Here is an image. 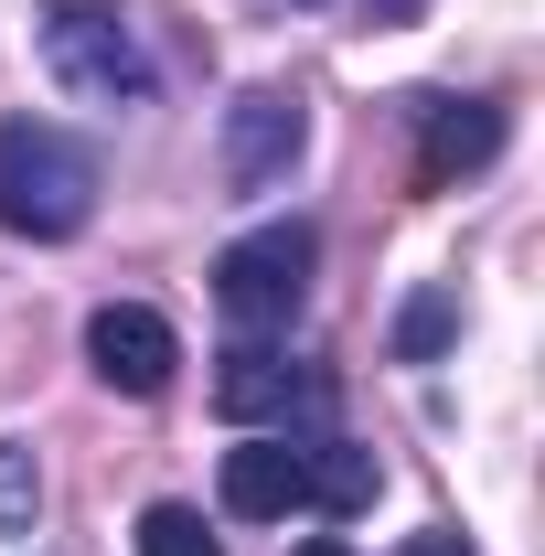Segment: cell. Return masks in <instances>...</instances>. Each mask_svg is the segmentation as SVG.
I'll list each match as a JSON object with an SVG mask.
<instances>
[{
    "label": "cell",
    "instance_id": "6da1fadb",
    "mask_svg": "<svg viewBox=\"0 0 545 556\" xmlns=\"http://www.w3.org/2000/svg\"><path fill=\"white\" fill-rule=\"evenodd\" d=\"M97 193H107L97 139H75L65 118H0V236L75 247L97 225Z\"/></svg>",
    "mask_w": 545,
    "mask_h": 556
},
{
    "label": "cell",
    "instance_id": "7a4b0ae2",
    "mask_svg": "<svg viewBox=\"0 0 545 556\" xmlns=\"http://www.w3.org/2000/svg\"><path fill=\"white\" fill-rule=\"evenodd\" d=\"M33 43H43V75L75 108H139L150 97V54H139V22L118 0H43Z\"/></svg>",
    "mask_w": 545,
    "mask_h": 556
},
{
    "label": "cell",
    "instance_id": "3957f363",
    "mask_svg": "<svg viewBox=\"0 0 545 556\" xmlns=\"http://www.w3.org/2000/svg\"><path fill=\"white\" fill-rule=\"evenodd\" d=\"M310 268H321V236H310L300 214H278V225L236 236V247L214 257V311H225L236 332H289V311L310 300Z\"/></svg>",
    "mask_w": 545,
    "mask_h": 556
},
{
    "label": "cell",
    "instance_id": "277c9868",
    "mask_svg": "<svg viewBox=\"0 0 545 556\" xmlns=\"http://www.w3.org/2000/svg\"><path fill=\"white\" fill-rule=\"evenodd\" d=\"M310 150V108L300 86H236L225 129H214V161H225V193H278Z\"/></svg>",
    "mask_w": 545,
    "mask_h": 556
},
{
    "label": "cell",
    "instance_id": "5b68a950",
    "mask_svg": "<svg viewBox=\"0 0 545 556\" xmlns=\"http://www.w3.org/2000/svg\"><path fill=\"white\" fill-rule=\"evenodd\" d=\"M321 407H332V386L300 353L257 343V332L214 364V417H236V428H289V417H321Z\"/></svg>",
    "mask_w": 545,
    "mask_h": 556
},
{
    "label": "cell",
    "instance_id": "8992f818",
    "mask_svg": "<svg viewBox=\"0 0 545 556\" xmlns=\"http://www.w3.org/2000/svg\"><path fill=\"white\" fill-rule=\"evenodd\" d=\"M407 129H417V193H449L503 161V108L492 97H407Z\"/></svg>",
    "mask_w": 545,
    "mask_h": 556
},
{
    "label": "cell",
    "instance_id": "52a82bcc",
    "mask_svg": "<svg viewBox=\"0 0 545 556\" xmlns=\"http://www.w3.org/2000/svg\"><path fill=\"white\" fill-rule=\"evenodd\" d=\"M86 364H97V386H118V396H172L182 332H172L150 300H107V311L86 321Z\"/></svg>",
    "mask_w": 545,
    "mask_h": 556
},
{
    "label": "cell",
    "instance_id": "ba28073f",
    "mask_svg": "<svg viewBox=\"0 0 545 556\" xmlns=\"http://www.w3.org/2000/svg\"><path fill=\"white\" fill-rule=\"evenodd\" d=\"M300 503H310V482H300V439H289V428H278V439L257 428V439L225 450V514H236V525H289Z\"/></svg>",
    "mask_w": 545,
    "mask_h": 556
},
{
    "label": "cell",
    "instance_id": "9c48e42d",
    "mask_svg": "<svg viewBox=\"0 0 545 556\" xmlns=\"http://www.w3.org/2000/svg\"><path fill=\"white\" fill-rule=\"evenodd\" d=\"M300 482H310V514L353 525V514L375 503V482H385V471H375V450H353V439H332V428H321V439H300Z\"/></svg>",
    "mask_w": 545,
    "mask_h": 556
},
{
    "label": "cell",
    "instance_id": "30bf717a",
    "mask_svg": "<svg viewBox=\"0 0 545 556\" xmlns=\"http://www.w3.org/2000/svg\"><path fill=\"white\" fill-rule=\"evenodd\" d=\"M460 343V289H407V311H396V364H439V353Z\"/></svg>",
    "mask_w": 545,
    "mask_h": 556
},
{
    "label": "cell",
    "instance_id": "8fae6325",
    "mask_svg": "<svg viewBox=\"0 0 545 556\" xmlns=\"http://www.w3.org/2000/svg\"><path fill=\"white\" fill-rule=\"evenodd\" d=\"M43 525V460H33V439H0V546H22Z\"/></svg>",
    "mask_w": 545,
    "mask_h": 556
},
{
    "label": "cell",
    "instance_id": "7c38bea8",
    "mask_svg": "<svg viewBox=\"0 0 545 556\" xmlns=\"http://www.w3.org/2000/svg\"><path fill=\"white\" fill-rule=\"evenodd\" d=\"M139 556H225V546H214V525L193 503H150L139 514Z\"/></svg>",
    "mask_w": 545,
    "mask_h": 556
},
{
    "label": "cell",
    "instance_id": "4fadbf2b",
    "mask_svg": "<svg viewBox=\"0 0 545 556\" xmlns=\"http://www.w3.org/2000/svg\"><path fill=\"white\" fill-rule=\"evenodd\" d=\"M407 556H471V535L460 525H428V535H407Z\"/></svg>",
    "mask_w": 545,
    "mask_h": 556
},
{
    "label": "cell",
    "instance_id": "5bb4252c",
    "mask_svg": "<svg viewBox=\"0 0 545 556\" xmlns=\"http://www.w3.org/2000/svg\"><path fill=\"white\" fill-rule=\"evenodd\" d=\"M364 11H375V22H417L428 0H364Z\"/></svg>",
    "mask_w": 545,
    "mask_h": 556
},
{
    "label": "cell",
    "instance_id": "9a60e30c",
    "mask_svg": "<svg viewBox=\"0 0 545 556\" xmlns=\"http://www.w3.org/2000/svg\"><path fill=\"white\" fill-rule=\"evenodd\" d=\"M289 556H353V546H342V535H300Z\"/></svg>",
    "mask_w": 545,
    "mask_h": 556
}]
</instances>
